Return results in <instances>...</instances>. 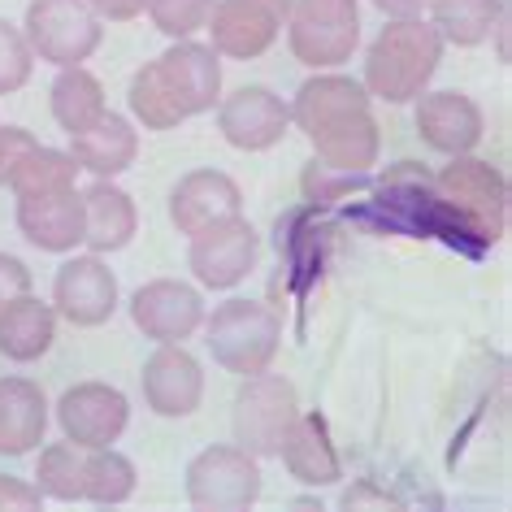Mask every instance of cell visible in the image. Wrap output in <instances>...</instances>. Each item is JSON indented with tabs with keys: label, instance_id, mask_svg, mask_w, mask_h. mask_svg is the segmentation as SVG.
Instances as JSON below:
<instances>
[{
	"label": "cell",
	"instance_id": "1",
	"mask_svg": "<svg viewBox=\"0 0 512 512\" xmlns=\"http://www.w3.org/2000/svg\"><path fill=\"white\" fill-rule=\"evenodd\" d=\"M291 126L313 144V161L335 174L361 178L378 165L382 135L369 113L365 83L335 70H317L291 100Z\"/></svg>",
	"mask_w": 512,
	"mask_h": 512
},
{
	"label": "cell",
	"instance_id": "2",
	"mask_svg": "<svg viewBox=\"0 0 512 512\" xmlns=\"http://www.w3.org/2000/svg\"><path fill=\"white\" fill-rule=\"evenodd\" d=\"M222 100V57L209 44L174 40L161 57L135 70L126 105L144 131H174Z\"/></svg>",
	"mask_w": 512,
	"mask_h": 512
},
{
	"label": "cell",
	"instance_id": "3",
	"mask_svg": "<svg viewBox=\"0 0 512 512\" xmlns=\"http://www.w3.org/2000/svg\"><path fill=\"white\" fill-rule=\"evenodd\" d=\"M434 204L439 235L465 252L495 248L508 230V178L473 152H460L443 165V174H434Z\"/></svg>",
	"mask_w": 512,
	"mask_h": 512
},
{
	"label": "cell",
	"instance_id": "4",
	"mask_svg": "<svg viewBox=\"0 0 512 512\" xmlns=\"http://www.w3.org/2000/svg\"><path fill=\"white\" fill-rule=\"evenodd\" d=\"M443 40L430 18H387L365 53V92L387 105H413L439 74Z\"/></svg>",
	"mask_w": 512,
	"mask_h": 512
},
{
	"label": "cell",
	"instance_id": "5",
	"mask_svg": "<svg viewBox=\"0 0 512 512\" xmlns=\"http://www.w3.org/2000/svg\"><path fill=\"white\" fill-rule=\"evenodd\" d=\"M204 343L226 374H261L283 348V317L261 300H226L204 313Z\"/></svg>",
	"mask_w": 512,
	"mask_h": 512
},
{
	"label": "cell",
	"instance_id": "6",
	"mask_svg": "<svg viewBox=\"0 0 512 512\" xmlns=\"http://www.w3.org/2000/svg\"><path fill=\"white\" fill-rule=\"evenodd\" d=\"M283 27L300 66L339 70L361 48V5L356 0H291Z\"/></svg>",
	"mask_w": 512,
	"mask_h": 512
},
{
	"label": "cell",
	"instance_id": "7",
	"mask_svg": "<svg viewBox=\"0 0 512 512\" xmlns=\"http://www.w3.org/2000/svg\"><path fill=\"white\" fill-rule=\"evenodd\" d=\"M300 400L296 387L283 374H248L243 387L235 391V408H230V430H235V443L243 452H252L256 460L278 456V443H283L287 426L296 421Z\"/></svg>",
	"mask_w": 512,
	"mask_h": 512
},
{
	"label": "cell",
	"instance_id": "8",
	"mask_svg": "<svg viewBox=\"0 0 512 512\" xmlns=\"http://www.w3.org/2000/svg\"><path fill=\"white\" fill-rule=\"evenodd\" d=\"M22 35H27L35 61L66 70L83 66L96 53L105 40V27H100L87 0H31L27 18H22Z\"/></svg>",
	"mask_w": 512,
	"mask_h": 512
},
{
	"label": "cell",
	"instance_id": "9",
	"mask_svg": "<svg viewBox=\"0 0 512 512\" xmlns=\"http://www.w3.org/2000/svg\"><path fill=\"white\" fill-rule=\"evenodd\" d=\"M187 499L200 512H243L261 499V460L239 443H217L191 456Z\"/></svg>",
	"mask_w": 512,
	"mask_h": 512
},
{
	"label": "cell",
	"instance_id": "10",
	"mask_svg": "<svg viewBox=\"0 0 512 512\" xmlns=\"http://www.w3.org/2000/svg\"><path fill=\"white\" fill-rule=\"evenodd\" d=\"M256 248H261V239H256L252 222L243 213H235V217H226V222H213V226H204L191 235L187 265H191V274H196L200 287L230 291L252 274Z\"/></svg>",
	"mask_w": 512,
	"mask_h": 512
},
{
	"label": "cell",
	"instance_id": "11",
	"mask_svg": "<svg viewBox=\"0 0 512 512\" xmlns=\"http://www.w3.org/2000/svg\"><path fill=\"white\" fill-rule=\"evenodd\" d=\"M126 421H131V404L109 382H74L57 400V426L83 452L113 447L126 434Z\"/></svg>",
	"mask_w": 512,
	"mask_h": 512
},
{
	"label": "cell",
	"instance_id": "12",
	"mask_svg": "<svg viewBox=\"0 0 512 512\" xmlns=\"http://www.w3.org/2000/svg\"><path fill=\"white\" fill-rule=\"evenodd\" d=\"M53 309L57 317H66L70 326H105L118 313V278L105 265V256L87 252L61 261V270L53 278Z\"/></svg>",
	"mask_w": 512,
	"mask_h": 512
},
{
	"label": "cell",
	"instance_id": "13",
	"mask_svg": "<svg viewBox=\"0 0 512 512\" xmlns=\"http://www.w3.org/2000/svg\"><path fill=\"white\" fill-rule=\"evenodd\" d=\"M131 322L152 343H187L204 326V296L183 278H152L131 296Z\"/></svg>",
	"mask_w": 512,
	"mask_h": 512
},
{
	"label": "cell",
	"instance_id": "14",
	"mask_svg": "<svg viewBox=\"0 0 512 512\" xmlns=\"http://www.w3.org/2000/svg\"><path fill=\"white\" fill-rule=\"evenodd\" d=\"M217 131L239 152H265L287 139L291 109L270 87H239L217 100Z\"/></svg>",
	"mask_w": 512,
	"mask_h": 512
},
{
	"label": "cell",
	"instance_id": "15",
	"mask_svg": "<svg viewBox=\"0 0 512 512\" xmlns=\"http://www.w3.org/2000/svg\"><path fill=\"white\" fill-rule=\"evenodd\" d=\"M209 48L226 61H256L265 57L283 35V18L265 0H213L209 9Z\"/></svg>",
	"mask_w": 512,
	"mask_h": 512
},
{
	"label": "cell",
	"instance_id": "16",
	"mask_svg": "<svg viewBox=\"0 0 512 512\" xmlns=\"http://www.w3.org/2000/svg\"><path fill=\"white\" fill-rule=\"evenodd\" d=\"M139 387H144V404L152 413L178 421V417H191L200 408L204 369L183 343H157V352L144 361Z\"/></svg>",
	"mask_w": 512,
	"mask_h": 512
},
{
	"label": "cell",
	"instance_id": "17",
	"mask_svg": "<svg viewBox=\"0 0 512 512\" xmlns=\"http://www.w3.org/2000/svg\"><path fill=\"white\" fill-rule=\"evenodd\" d=\"M413 126L421 135V144L443 152V157H460V152H473L486 135V118L478 109V100L447 87V92H421L417 109H413Z\"/></svg>",
	"mask_w": 512,
	"mask_h": 512
},
{
	"label": "cell",
	"instance_id": "18",
	"mask_svg": "<svg viewBox=\"0 0 512 512\" xmlns=\"http://www.w3.org/2000/svg\"><path fill=\"white\" fill-rule=\"evenodd\" d=\"M18 200V230L22 239L35 243L40 252L66 256L83 243V191L79 187H57L40 196H14Z\"/></svg>",
	"mask_w": 512,
	"mask_h": 512
},
{
	"label": "cell",
	"instance_id": "19",
	"mask_svg": "<svg viewBox=\"0 0 512 512\" xmlns=\"http://www.w3.org/2000/svg\"><path fill=\"white\" fill-rule=\"evenodd\" d=\"M235 213H243V191L226 170H191L170 191V222L187 239Z\"/></svg>",
	"mask_w": 512,
	"mask_h": 512
},
{
	"label": "cell",
	"instance_id": "20",
	"mask_svg": "<svg viewBox=\"0 0 512 512\" xmlns=\"http://www.w3.org/2000/svg\"><path fill=\"white\" fill-rule=\"evenodd\" d=\"M278 460L300 486H335L343 478V460L339 447L330 439V426L322 413H296V421L287 426L283 443H278Z\"/></svg>",
	"mask_w": 512,
	"mask_h": 512
},
{
	"label": "cell",
	"instance_id": "21",
	"mask_svg": "<svg viewBox=\"0 0 512 512\" xmlns=\"http://www.w3.org/2000/svg\"><path fill=\"white\" fill-rule=\"evenodd\" d=\"M139 230V209L113 178H92L83 187V243L96 256L122 252Z\"/></svg>",
	"mask_w": 512,
	"mask_h": 512
},
{
	"label": "cell",
	"instance_id": "22",
	"mask_svg": "<svg viewBox=\"0 0 512 512\" xmlns=\"http://www.w3.org/2000/svg\"><path fill=\"white\" fill-rule=\"evenodd\" d=\"M70 157L79 170H87L92 178H118L135 165L139 157V131L131 122L122 118V113H105L96 126H87V131L70 135Z\"/></svg>",
	"mask_w": 512,
	"mask_h": 512
},
{
	"label": "cell",
	"instance_id": "23",
	"mask_svg": "<svg viewBox=\"0 0 512 512\" xmlns=\"http://www.w3.org/2000/svg\"><path fill=\"white\" fill-rule=\"evenodd\" d=\"M48 400L40 382L31 378H0V456H27L44 443Z\"/></svg>",
	"mask_w": 512,
	"mask_h": 512
},
{
	"label": "cell",
	"instance_id": "24",
	"mask_svg": "<svg viewBox=\"0 0 512 512\" xmlns=\"http://www.w3.org/2000/svg\"><path fill=\"white\" fill-rule=\"evenodd\" d=\"M57 339V309L40 296H18L0 309V356L14 365H31L53 348Z\"/></svg>",
	"mask_w": 512,
	"mask_h": 512
},
{
	"label": "cell",
	"instance_id": "25",
	"mask_svg": "<svg viewBox=\"0 0 512 512\" xmlns=\"http://www.w3.org/2000/svg\"><path fill=\"white\" fill-rule=\"evenodd\" d=\"M48 105H53V118L66 135H79L87 126H96L109 113L105 100V83L96 79L87 66H66L57 70L53 87H48Z\"/></svg>",
	"mask_w": 512,
	"mask_h": 512
},
{
	"label": "cell",
	"instance_id": "26",
	"mask_svg": "<svg viewBox=\"0 0 512 512\" xmlns=\"http://www.w3.org/2000/svg\"><path fill=\"white\" fill-rule=\"evenodd\" d=\"M508 14L504 0H430V27L443 44L478 48L495 35L499 18Z\"/></svg>",
	"mask_w": 512,
	"mask_h": 512
},
{
	"label": "cell",
	"instance_id": "27",
	"mask_svg": "<svg viewBox=\"0 0 512 512\" xmlns=\"http://www.w3.org/2000/svg\"><path fill=\"white\" fill-rule=\"evenodd\" d=\"M135 486H139V473H135L131 456H122L118 447H96V452H87V473H83L87 504L118 508L135 495Z\"/></svg>",
	"mask_w": 512,
	"mask_h": 512
},
{
	"label": "cell",
	"instance_id": "28",
	"mask_svg": "<svg viewBox=\"0 0 512 512\" xmlns=\"http://www.w3.org/2000/svg\"><path fill=\"white\" fill-rule=\"evenodd\" d=\"M83 473H87V452L66 443H48L40 452V465H35V486H40L44 499H57V504H79L83 499Z\"/></svg>",
	"mask_w": 512,
	"mask_h": 512
},
{
	"label": "cell",
	"instance_id": "29",
	"mask_svg": "<svg viewBox=\"0 0 512 512\" xmlns=\"http://www.w3.org/2000/svg\"><path fill=\"white\" fill-rule=\"evenodd\" d=\"M74 178H79V165H74L70 152L40 144L27 161L18 165V174L9 178V191H14V196H40V191L74 187Z\"/></svg>",
	"mask_w": 512,
	"mask_h": 512
},
{
	"label": "cell",
	"instance_id": "30",
	"mask_svg": "<svg viewBox=\"0 0 512 512\" xmlns=\"http://www.w3.org/2000/svg\"><path fill=\"white\" fill-rule=\"evenodd\" d=\"M209 9H213V0H148L144 14L152 18V27L165 40H191L196 31H204Z\"/></svg>",
	"mask_w": 512,
	"mask_h": 512
},
{
	"label": "cell",
	"instance_id": "31",
	"mask_svg": "<svg viewBox=\"0 0 512 512\" xmlns=\"http://www.w3.org/2000/svg\"><path fill=\"white\" fill-rule=\"evenodd\" d=\"M31 70H35V53L27 44L22 27L0 18V96H14L31 83Z\"/></svg>",
	"mask_w": 512,
	"mask_h": 512
},
{
	"label": "cell",
	"instance_id": "32",
	"mask_svg": "<svg viewBox=\"0 0 512 512\" xmlns=\"http://www.w3.org/2000/svg\"><path fill=\"white\" fill-rule=\"evenodd\" d=\"M35 148H40V139H35L27 126H0V187H9V178L18 174V165L27 161Z\"/></svg>",
	"mask_w": 512,
	"mask_h": 512
},
{
	"label": "cell",
	"instance_id": "33",
	"mask_svg": "<svg viewBox=\"0 0 512 512\" xmlns=\"http://www.w3.org/2000/svg\"><path fill=\"white\" fill-rule=\"evenodd\" d=\"M0 508L5 512H35L44 508V495L35 482H22V478H9V473H0Z\"/></svg>",
	"mask_w": 512,
	"mask_h": 512
},
{
	"label": "cell",
	"instance_id": "34",
	"mask_svg": "<svg viewBox=\"0 0 512 512\" xmlns=\"http://www.w3.org/2000/svg\"><path fill=\"white\" fill-rule=\"evenodd\" d=\"M27 291H31V270H27V261H18V256L0 252V309H5L9 300L27 296Z\"/></svg>",
	"mask_w": 512,
	"mask_h": 512
},
{
	"label": "cell",
	"instance_id": "35",
	"mask_svg": "<svg viewBox=\"0 0 512 512\" xmlns=\"http://www.w3.org/2000/svg\"><path fill=\"white\" fill-rule=\"evenodd\" d=\"M87 5H92V14L100 22H135L148 0H87Z\"/></svg>",
	"mask_w": 512,
	"mask_h": 512
},
{
	"label": "cell",
	"instance_id": "36",
	"mask_svg": "<svg viewBox=\"0 0 512 512\" xmlns=\"http://www.w3.org/2000/svg\"><path fill=\"white\" fill-rule=\"evenodd\" d=\"M382 18H421L430 9V0H369Z\"/></svg>",
	"mask_w": 512,
	"mask_h": 512
},
{
	"label": "cell",
	"instance_id": "37",
	"mask_svg": "<svg viewBox=\"0 0 512 512\" xmlns=\"http://www.w3.org/2000/svg\"><path fill=\"white\" fill-rule=\"evenodd\" d=\"M361 504H378L382 508V504H391V499H387V491H378V486L365 478V482H356L352 491H343V508H361Z\"/></svg>",
	"mask_w": 512,
	"mask_h": 512
}]
</instances>
